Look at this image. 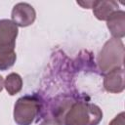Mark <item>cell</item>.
Instances as JSON below:
<instances>
[{"label":"cell","mask_w":125,"mask_h":125,"mask_svg":"<svg viewBox=\"0 0 125 125\" xmlns=\"http://www.w3.org/2000/svg\"><path fill=\"white\" fill-rule=\"evenodd\" d=\"M17 60L16 52L0 54V70H7L14 65Z\"/></svg>","instance_id":"30bf717a"},{"label":"cell","mask_w":125,"mask_h":125,"mask_svg":"<svg viewBox=\"0 0 125 125\" xmlns=\"http://www.w3.org/2000/svg\"><path fill=\"white\" fill-rule=\"evenodd\" d=\"M12 21L21 27H26L32 24L36 18L34 8L28 3L21 2L14 6L12 10Z\"/></svg>","instance_id":"5b68a950"},{"label":"cell","mask_w":125,"mask_h":125,"mask_svg":"<svg viewBox=\"0 0 125 125\" xmlns=\"http://www.w3.org/2000/svg\"><path fill=\"white\" fill-rule=\"evenodd\" d=\"M124 62V44L121 39L111 38L105 42L98 57V64L102 73L121 68Z\"/></svg>","instance_id":"7a4b0ae2"},{"label":"cell","mask_w":125,"mask_h":125,"mask_svg":"<svg viewBox=\"0 0 125 125\" xmlns=\"http://www.w3.org/2000/svg\"><path fill=\"white\" fill-rule=\"evenodd\" d=\"M18 26L10 20H0V54L15 52Z\"/></svg>","instance_id":"277c9868"},{"label":"cell","mask_w":125,"mask_h":125,"mask_svg":"<svg viewBox=\"0 0 125 125\" xmlns=\"http://www.w3.org/2000/svg\"><path fill=\"white\" fill-rule=\"evenodd\" d=\"M43 108L41 99L36 95H26L18 99L14 106V120L18 125H31Z\"/></svg>","instance_id":"3957f363"},{"label":"cell","mask_w":125,"mask_h":125,"mask_svg":"<svg viewBox=\"0 0 125 125\" xmlns=\"http://www.w3.org/2000/svg\"><path fill=\"white\" fill-rule=\"evenodd\" d=\"M106 25L113 38L121 39L125 36V13L122 10L115 11L107 20Z\"/></svg>","instance_id":"52a82bcc"},{"label":"cell","mask_w":125,"mask_h":125,"mask_svg":"<svg viewBox=\"0 0 125 125\" xmlns=\"http://www.w3.org/2000/svg\"><path fill=\"white\" fill-rule=\"evenodd\" d=\"M3 86H4V80H3V77L0 75V92L3 89Z\"/></svg>","instance_id":"5bb4252c"},{"label":"cell","mask_w":125,"mask_h":125,"mask_svg":"<svg viewBox=\"0 0 125 125\" xmlns=\"http://www.w3.org/2000/svg\"><path fill=\"white\" fill-rule=\"evenodd\" d=\"M104 87L109 93H121L125 88L124 83V69L116 68L104 75Z\"/></svg>","instance_id":"8992f818"},{"label":"cell","mask_w":125,"mask_h":125,"mask_svg":"<svg viewBox=\"0 0 125 125\" xmlns=\"http://www.w3.org/2000/svg\"><path fill=\"white\" fill-rule=\"evenodd\" d=\"M4 86H5V89L8 92V94L11 96H14L21 90L22 79H21V75L18 73H15V72L10 73L9 75H7V77L5 79Z\"/></svg>","instance_id":"9c48e42d"},{"label":"cell","mask_w":125,"mask_h":125,"mask_svg":"<svg viewBox=\"0 0 125 125\" xmlns=\"http://www.w3.org/2000/svg\"><path fill=\"white\" fill-rule=\"evenodd\" d=\"M108 125H125V113L122 111L119 114H117Z\"/></svg>","instance_id":"8fae6325"},{"label":"cell","mask_w":125,"mask_h":125,"mask_svg":"<svg viewBox=\"0 0 125 125\" xmlns=\"http://www.w3.org/2000/svg\"><path fill=\"white\" fill-rule=\"evenodd\" d=\"M103 118L102 109L91 103L73 102L66 111L64 125H98Z\"/></svg>","instance_id":"6da1fadb"},{"label":"cell","mask_w":125,"mask_h":125,"mask_svg":"<svg viewBox=\"0 0 125 125\" xmlns=\"http://www.w3.org/2000/svg\"><path fill=\"white\" fill-rule=\"evenodd\" d=\"M94 16L100 21H106L115 11L118 10V3L112 0L95 1L92 7Z\"/></svg>","instance_id":"ba28073f"},{"label":"cell","mask_w":125,"mask_h":125,"mask_svg":"<svg viewBox=\"0 0 125 125\" xmlns=\"http://www.w3.org/2000/svg\"><path fill=\"white\" fill-rule=\"evenodd\" d=\"M40 125H63L62 122L55 117H51V118H47L45 120H43Z\"/></svg>","instance_id":"7c38bea8"},{"label":"cell","mask_w":125,"mask_h":125,"mask_svg":"<svg viewBox=\"0 0 125 125\" xmlns=\"http://www.w3.org/2000/svg\"><path fill=\"white\" fill-rule=\"evenodd\" d=\"M94 2H95V1H86V2H85V1H78L77 4L80 5V6H82L83 8L89 9V8H92V7H93Z\"/></svg>","instance_id":"4fadbf2b"}]
</instances>
